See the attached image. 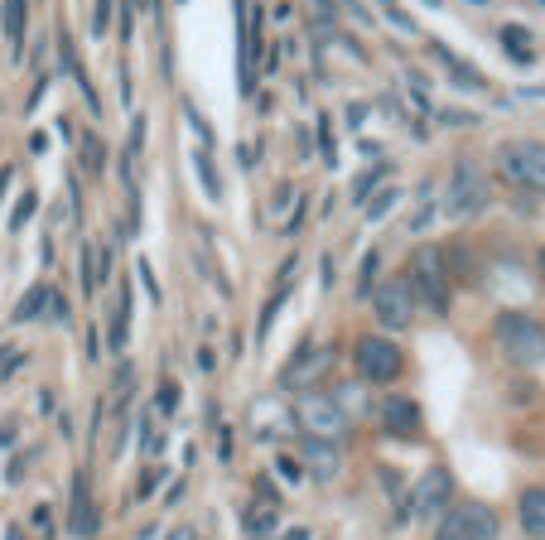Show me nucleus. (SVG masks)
<instances>
[{
  "mask_svg": "<svg viewBox=\"0 0 545 540\" xmlns=\"http://www.w3.org/2000/svg\"><path fill=\"white\" fill-rule=\"evenodd\" d=\"M367 121V107H348V126H362Z\"/></svg>",
  "mask_w": 545,
  "mask_h": 540,
  "instance_id": "e433bc0d",
  "label": "nucleus"
},
{
  "mask_svg": "<svg viewBox=\"0 0 545 540\" xmlns=\"http://www.w3.org/2000/svg\"><path fill=\"white\" fill-rule=\"evenodd\" d=\"M49 299H54V290H49V285H34V290H29V295L15 304V314H10V319H15V324H29V319H39V309H44Z\"/></svg>",
  "mask_w": 545,
  "mask_h": 540,
  "instance_id": "6ab92c4d",
  "label": "nucleus"
},
{
  "mask_svg": "<svg viewBox=\"0 0 545 540\" xmlns=\"http://www.w3.org/2000/svg\"><path fill=\"white\" fill-rule=\"evenodd\" d=\"M78 150H82V164H87V169H92V174H97V169H102V164H107V145H102V140H97V135L87 131L78 140Z\"/></svg>",
  "mask_w": 545,
  "mask_h": 540,
  "instance_id": "b1692460",
  "label": "nucleus"
},
{
  "mask_svg": "<svg viewBox=\"0 0 545 540\" xmlns=\"http://www.w3.org/2000/svg\"><path fill=\"white\" fill-rule=\"evenodd\" d=\"M174 405H179V391H174V386H164V391H160V410H164V415H169Z\"/></svg>",
  "mask_w": 545,
  "mask_h": 540,
  "instance_id": "72a5a7b5",
  "label": "nucleus"
},
{
  "mask_svg": "<svg viewBox=\"0 0 545 540\" xmlns=\"http://www.w3.org/2000/svg\"><path fill=\"white\" fill-rule=\"evenodd\" d=\"M309 10H314V15H319V20H333V5H328V0H309Z\"/></svg>",
  "mask_w": 545,
  "mask_h": 540,
  "instance_id": "f704fd0d",
  "label": "nucleus"
},
{
  "mask_svg": "<svg viewBox=\"0 0 545 540\" xmlns=\"http://www.w3.org/2000/svg\"><path fill=\"white\" fill-rule=\"evenodd\" d=\"M353 367H357V377L367 381V386H386V381L401 377V348H396L391 338L367 333V338H357Z\"/></svg>",
  "mask_w": 545,
  "mask_h": 540,
  "instance_id": "423d86ee",
  "label": "nucleus"
},
{
  "mask_svg": "<svg viewBox=\"0 0 545 540\" xmlns=\"http://www.w3.org/2000/svg\"><path fill=\"white\" fill-rule=\"evenodd\" d=\"M492 338H497V348L507 362H517V367H536L545 362V324L541 319H531V314H497V324H492Z\"/></svg>",
  "mask_w": 545,
  "mask_h": 540,
  "instance_id": "f257e3e1",
  "label": "nucleus"
},
{
  "mask_svg": "<svg viewBox=\"0 0 545 540\" xmlns=\"http://www.w3.org/2000/svg\"><path fill=\"white\" fill-rule=\"evenodd\" d=\"M410 290L420 304H430L435 314H449V266H444V251L439 246H420L410 256Z\"/></svg>",
  "mask_w": 545,
  "mask_h": 540,
  "instance_id": "7ed1b4c3",
  "label": "nucleus"
},
{
  "mask_svg": "<svg viewBox=\"0 0 545 540\" xmlns=\"http://www.w3.org/2000/svg\"><path fill=\"white\" fill-rule=\"evenodd\" d=\"M502 49L517 58V63H531V34L521 25H502Z\"/></svg>",
  "mask_w": 545,
  "mask_h": 540,
  "instance_id": "aec40b11",
  "label": "nucleus"
},
{
  "mask_svg": "<svg viewBox=\"0 0 545 540\" xmlns=\"http://www.w3.org/2000/svg\"><path fill=\"white\" fill-rule=\"evenodd\" d=\"M29 521H34V531H39L44 540L54 536V512H49V507H34V516H29Z\"/></svg>",
  "mask_w": 545,
  "mask_h": 540,
  "instance_id": "c756f323",
  "label": "nucleus"
},
{
  "mask_svg": "<svg viewBox=\"0 0 545 540\" xmlns=\"http://www.w3.org/2000/svg\"><path fill=\"white\" fill-rule=\"evenodd\" d=\"M78 275H82V290H97V246L82 242L78 251Z\"/></svg>",
  "mask_w": 545,
  "mask_h": 540,
  "instance_id": "a878e982",
  "label": "nucleus"
},
{
  "mask_svg": "<svg viewBox=\"0 0 545 540\" xmlns=\"http://www.w3.org/2000/svg\"><path fill=\"white\" fill-rule=\"evenodd\" d=\"M295 425L304 430V439H328V444H338V449H343V439H348V415H343L338 401L324 396V391H300V401H295Z\"/></svg>",
  "mask_w": 545,
  "mask_h": 540,
  "instance_id": "f03ea898",
  "label": "nucleus"
},
{
  "mask_svg": "<svg viewBox=\"0 0 545 540\" xmlns=\"http://www.w3.org/2000/svg\"><path fill=\"white\" fill-rule=\"evenodd\" d=\"M396 203H401V189H396V184H391V179H386V189L377 193V198H367V208H362V213L372 217V222H382V217L391 213V208H396Z\"/></svg>",
  "mask_w": 545,
  "mask_h": 540,
  "instance_id": "4be33fe9",
  "label": "nucleus"
},
{
  "mask_svg": "<svg viewBox=\"0 0 545 540\" xmlns=\"http://www.w3.org/2000/svg\"><path fill=\"white\" fill-rule=\"evenodd\" d=\"M439 58H444V63H449V68H454V82H464V87H483V73H478V68H473V63H459V58L449 54V49H435Z\"/></svg>",
  "mask_w": 545,
  "mask_h": 540,
  "instance_id": "393cba45",
  "label": "nucleus"
},
{
  "mask_svg": "<svg viewBox=\"0 0 545 540\" xmlns=\"http://www.w3.org/2000/svg\"><path fill=\"white\" fill-rule=\"evenodd\" d=\"M140 280H145V290H150V299L160 304V285H155V275H150V261H140Z\"/></svg>",
  "mask_w": 545,
  "mask_h": 540,
  "instance_id": "473e14b6",
  "label": "nucleus"
},
{
  "mask_svg": "<svg viewBox=\"0 0 545 540\" xmlns=\"http://www.w3.org/2000/svg\"><path fill=\"white\" fill-rule=\"evenodd\" d=\"M435 540H497V512L488 502H454L439 516Z\"/></svg>",
  "mask_w": 545,
  "mask_h": 540,
  "instance_id": "20e7f679",
  "label": "nucleus"
},
{
  "mask_svg": "<svg viewBox=\"0 0 545 540\" xmlns=\"http://www.w3.org/2000/svg\"><path fill=\"white\" fill-rule=\"evenodd\" d=\"M382 179H391V164H372V169H362V174H357L353 179V203L357 208H367V198H372V193H377V184H382Z\"/></svg>",
  "mask_w": 545,
  "mask_h": 540,
  "instance_id": "f3484780",
  "label": "nucleus"
},
{
  "mask_svg": "<svg viewBox=\"0 0 545 540\" xmlns=\"http://www.w3.org/2000/svg\"><path fill=\"white\" fill-rule=\"evenodd\" d=\"M449 497H454V478H449V468H444V463H435V468L415 483L406 512L415 516V521H439V516L449 512Z\"/></svg>",
  "mask_w": 545,
  "mask_h": 540,
  "instance_id": "1a4fd4ad",
  "label": "nucleus"
},
{
  "mask_svg": "<svg viewBox=\"0 0 545 540\" xmlns=\"http://www.w3.org/2000/svg\"><path fill=\"white\" fill-rule=\"evenodd\" d=\"M497 164L502 174L517 184V189H531V193H545V145L541 140H512L497 150Z\"/></svg>",
  "mask_w": 545,
  "mask_h": 540,
  "instance_id": "39448f33",
  "label": "nucleus"
},
{
  "mask_svg": "<svg viewBox=\"0 0 545 540\" xmlns=\"http://www.w3.org/2000/svg\"><path fill=\"white\" fill-rule=\"evenodd\" d=\"M10 439H15V425H5V430H0V449H10Z\"/></svg>",
  "mask_w": 545,
  "mask_h": 540,
  "instance_id": "4c0bfd02",
  "label": "nucleus"
},
{
  "mask_svg": "<svg viewBox=\"0 0 545 540\" xmlns=\"http://www.w3.org/2000/svg\"><path fill=\"white\" fill-rule=\"evenodd\" d=\"M372 309H377V324L391 328V333H401V328L415 324V290H410L406 275L382 280V285L372 290Z\"/></svg>",
  "mask_w": 545,
  "mask_h": 540,
  "instance_id": "0eeeda50",
  "label": "nucleus"
},
{
  "mask_svg": "<svg viewBox=\"0 0 545 540\" xmlns=\"http://www.w3.org/2000/svg\"><path fill=\"white\" fill-rule=\"evenodd\" d=\"M536 270H541V280H545V246H541V256H536Z\"/></svg>",
  "mask_w": 545,
  "mask_h": 540,
  "instance_id": "a19ab883",
  "label": "nucleus"
},
{
  "mask_svg": "<svg viewBox=\"0 0 545 540\" xmlns=\"http://www.w3.org/2000/svg\"><path fill=\"white\" fill-rule=\"evenodd\" d=\"M430 5H439V0H430Z\"/></svg>",
  "mask_w": 545,
  "mask_h": 540,
  "instance_id": "79ce46f5",
  "label": "nucleus"
},
{
  "mask_svg": "<svg viewBox=\"0 0 545 540\" xmlns=\"http://www.w3.org/2000/svg\"><path fill=\"white\" fill-rule=\"evenodd\" d=\"M68 531L78 540H92L97 536V507H92V497H87V478H73V516H68Z\"/></svg>",
  "mask_w": 545,
  "mask_h": 540,
  "instance_id": "f8f14e48",
  "label": "nucleus"
},
{
  "mask_svg": "<svg viewBox=\"0 0 545 540\" xmlns=\"http://www.w3.org/2000/svg\"><path fill=\"white\" fill-rule=\"evenodd\" d=\"M107 25H111V0H97L92 5V34H107Z\"/></svg>",
  "mask_w": 545,
  "mask_h": 540,
  "instance_id": "c85d7f7f",
  "label": "nucleus"
},
{
  "mask_svg": "<svg viewBox=\"0 0 545 540\" xmlns=\"http://www.w3.org/2000/svg\"><path fill=\"white\" fill-rule=\"evenodd\" d=\"M126 328H131V290L121 280V295H116V314H111V348H126Z\"/></svg>",
  "mask_w": 545,
  "mask_h": 540,
  "instance_id": "a211bd4d",
  "label": "nucleus"
},
{
  "mask_svg": "<svg viewBox=\"0 0 545 540\" xmlns=\"http://www.w3.org/2000/svg\"><path fill=\"white\" fill-rule=\"evenodd\" d=\"M280 304H285V295H275L271 304L261 309V324H256V338H261V343H266V333H271V324L280 319Z\"/></svg>",
  "mask_w": 545,
  "mask_h": 540,
  "instance_id": "bb28decb",
  "label": "nucleus"
},
{
  "mask_svg": "<svg viewBox=\"0 0 545 540\" xmlns=\"http://www.w3.org/2000/svg\"><path fill=\"white\" fill-rule=\"evenodd\" d=\"M5 39H10V54H25V0H5Z\"/></svg>",
  "mask_w": 545,
  "mask_h": 540,
  "instance_id": "dca6fc26",
  "label": "nucleus"
},
{
  "mask_svg": "<svg viewBox=\"0 0 545 540\" xmlns=\"http://www.w3.org/2000/svg\"><path fill=\"white\" fill-rule=\"evenodd\" d=\"M304 473L314 478V483H333L338 473H343V449L338 444H328V439H304Z\"/></svg>",
  "mask_w": 545,
  "mask_h": 540,
  "instance_id": "9b49d317",
  "label": "nucleus"
},
{
  "mask_svg": "<svg viewBox=\"0 0 545 540\" xmlns=\"http://www.w3.org/2000/svg\"><path fill=\"white\" fill-rule=\"evenodd\" d=\"M285 540H314V536H309L304 526H295V531H285Z\"/></svg>",
  "mask_w": 545,
  "mask_h": 540,
  "instance_id": "58836bf2",
  "label": "nucleus"
},
{
  "mask_svg": "<svg viewBox=\"0 0 545 540\" xmlns=\"http://www.w3.org/2000/svg\"><path fill=\"white\" fill-rule=\"evenodd\" d=\"M280 473H285V478H300L304 468H300V463H295V459H280Z\"/></svg>",
  "mask_w": 545,
  "mask_h": 540,
  "instance_id": "c9c22d12",
  "label": "nucleus"
},
{
  "mask_svg": "<svg viewBox=\"0 0 545 540\" xmlns=\"http://www.w3.org/2000/svg\"><path fill=\"white\" fill-rule=\"evenodd\" d=\"M5 540H25V531H20V526H10V531H5Z\"/></svg>",
  "mask_w": 545,
  "mask_h": 540,
  "instance_id": "ea45409f",
  "label": "nucleus"
},
{
  "mask_svg": "<svg viewBox=\"0 0 545 540\" xmlns=\"http://www.w3.org/2000/svg\"><path fill=\"white\" fill-rule=\"evenodd\" d=\"M517 516H521V531L531 540H545V487H526L517 502Z\"/></svg>",
  "mask_w": 545,
  "mask_h": 540,
  "instance_id": "4468645a",
  "label": "nucleus"
},
{
  "mask_svg": "<svg viewBox=\"0 0 545 540\" xmlns=\"http://www.w3.org/2000/svg\"><path fill=\"white\" fill-rule=\"evenodd\" d=\"M193 169L203 174V193H208V198H222V179H218V169H213L208 145H203V150H193Z\"/></svg>",
  "mask_w": 545,
  "mask_h": 540,
  "instance_id": "412c9836",
  "label": "nucleus"
},
{
  "mask_svg": "<svg viewBox=\"0 0 545 540\" xmlns=\"http://www.w3.org/2000/svg\"><path fill=\"white\" fill-rule=\"evenodd\" d=\"M382 425L386 434H420V405L410 401V396H391V401L382 405Z\"/></svg>",
  "mask_w": 545,
  "mask_h": 540,
  "instance_id": "ddd939ff",
  "label": "nucleus"
},
{
  "mask_svg": "<svg viewBox=\"0 0 545 540\" xmlns=\"http://www.w3.org/2000/svg\"><path fill=\"white\" fill-rule=\"evenodd\" d=\"M377 266H382V251L372 246V251L362 256V270H357V295H362V299H367L372 290H377Z\"/></svg>",
  "mask_w": 545,
  "mask_h": 540,
  "instance_id": "5701e85b",
  "label": "nucleus"
},
{
  "mask_svg": "<svg viewBox=\"0 0 545 540\" xmlns=\"http://www.w3.org/2000/svg\"><path fill=\"white\" fill-rule=\"evenodd\" d=\"M290 198H295V184H280L275 198H271V208H275V213H285V208H290Z\"/></svg>",
  "mask_w": 545,
  "mask_h": 540,
  "instance_id": "7c9ffc66",
  "label": "nucleus"
},
{
  "mask_svg": "<svg viewBox=\"0 0 545 540\" xmlns=\"http://www.w3.org/2000/svg\"><path fill=\"white\" fill-rule=\"evenodd\" d=\"M275 526H280V502H251L246 507V536L251 540H266V536H275Z\"/></svg>",
  "mask_w": 545,
  "mask_h": 540,
  "instance_id": "2eb2a0df",
  "label": "nucleus"
},
{
  "mask_svg": "<svg viewBox=\"0 0 545 540\" xmlns=\"http://www.w3.org/2000/svg\"><path fill=\"white\" fill-rule=\"evenodd\" d=\"M333 357H338V352L328 348V343H319V348H314V343H304V348L295 352L290 362H285V372H280V386H285V391H314V381L328 377Z\"/></svg>",
  "mask_w": 545,
  "mask_h": 540,
  "instance_id": "9d476101",
  "label": "nucleus"
},
{
  "mask_svg": "<svg viewBox=\"0 0 545 540\" xmlns=\"http://www.w3.org/2000/svg\"><path fill=\"white\" fill-rule=\"evenodd\" d=\"M444 208H449V217H473V213L488 208V179H483V169H478L473 160L454 164V184H449Z\"/></svg>",
  "mask_w": 545,
  "mask_h": 540,
  "instance_id": "6e6552de",
  "label": "nucleus"
},
{
  "mask_svg": "<svg viewBox=\"0 0 545 540\" xmlns=\"http://www.w3.org/2000/svg\"><path fill=\"white\" fill-rule=\"evenodd\" d=\"M34 208H39V198H34V193H25V198L15 203V213H10V227H25L29 217H34Z\"/></svg>",
  "mask_w": 545,
  "mask_h": 540,
  "instance_id": "cd10ccee",
  "label": "nucleus"
},
{
  "mask_svg": "<svg viewBox=\"0 0 545 540\" xmlns=\"http://www.w3.org/2000/svg\"><path fill=\"white\" fill-rule=\"evenodd\" d=\"M20 362H25V352H0V377H10Z\"/></svg>",
  "mask_w": 545,
  "mask_h": 540,
  "instance_id": "2f4dec72",
  "label": "nucleus"
}]
</instances>
